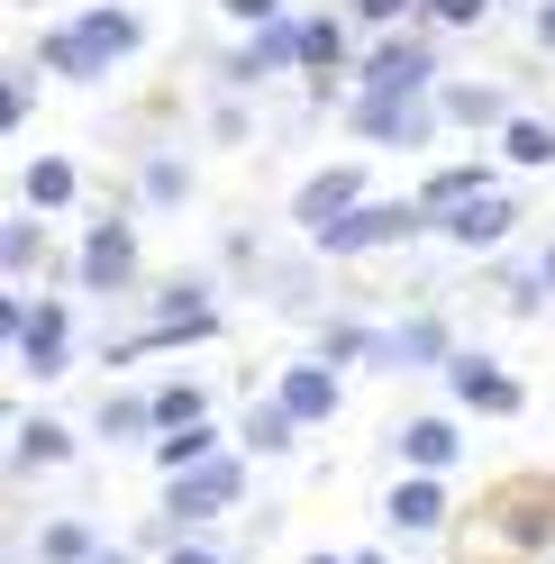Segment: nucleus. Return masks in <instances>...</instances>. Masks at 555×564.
<instances>
[{"mask_svg":"<svg viewBox=\"0 0 555 564\" xmlns=\"http://www.w3.org/2000/svg\"><path fill=\"white\" fill-rule=\"evenodd\" d=\"M28 55H37V74L100 91L110 74H128V64L146 55V19H137L128 0H91V10H74V19L37 28V46H28Z\"/></svg>","mask_w":555,"mask_h":564,"instance_id":"nucleus-1","label":"nucleus"},{"mask_svg":"<svg viewBox=\"0 0 555 564\" xmlns=\"http://www.w3.org/2000/svg\"><path fill=\"white\" fill-rule=\"evenodd\" d=\"M437 237V219L420 200H364V209H346L337 228L309 237V256H328V264H356V256H392V246H420Z\"/></svg>","mask_w":555,"mask_h":564,"instance_id":"nucleus-2","label":"nucleus"},{"mask_svg":"<svg viewBox=\"0 0 555 564\" xmlns=\"http://www.w3.org/2000/svg\"><path fill=\"white\" fill-rule=\"evenodd\" d=\"M74 292H91V301L146 292V256H137V219H128V209H100V219L83 228V246H74Z\"/></svg>","mask_w":555,"mask_h":564,"instance_id":"nucleus-3","label":"nucleus"},{"mask_svg":"<svg viewBox=\"0 0 555 564\" xmlns=\"http://www.w3.org/2000/svg\"><path fill=\"white\" fill-rule=\"evenodd\" d=\"M446 64H437V28H383L356 55V91H401V100H437Z\"/></svg>","mask_w":555,"mask_h":564,"instance_id":"nucleus-4","label":"nucleus"},{"mask_svg":"<svg viewBox=\"0 0 555 564\" xmlns=\"http://www.w3.org/2000/svg\"><path fill=\"white\" fill-rule=\"evenodd\" d=\"M237 501H247V455H210V465H192V474H173L164 482V519H173V538H210V528L237 510Z\"/></svg>","mask_w":555,"mask_h":564,"instance_id":"nucleus-5","label":"nucleus"},{"mask_svg":"<svg viewBox=\"0 0 555 564\" xmlns=\"http://www.w3.org/2000/svg\"><path fill=\"white\" fill-rule=\"evenodd\" d=\"M301 83H309V110L356 100V19L346 10H301Z\"/></svg>","mask_w":555,"mask_h":564,"instance_id":"nucleus-6","label":"nucleus"},{"mask_svg":"<svg viewBox=\"0 0 555 564\" xmlns=\"http://www.w3.org/2000/svg\"><path fill=\"white\" fill-rule=\"evenodd\" d=\"M437 100H401V91H356L346 100V137L356 147H373V155H420V147H437Z\"/></svg>","mask_w":555,"mask_h":564,"instance_id":"nucleus-7","label":"nucleus"},{"mask_svg":"<svg viewBox=\"0 0 555 564\" xmlns=\"http://www.w3.org/2000/svg\"><path fill=\"white\" fill-rule=\"evenodd\" d=\"M283 74H301V10L273 19V28H237V46L210 64L219 91H264V83H283Z\"/></svg>","mask_w":555,"mask_h":564,"instance_id":"nucleus-8","label":"nucleus"},{"mask_svg":"<svg viewBox=\"0 0 555 564\" xmlns=\"http://www.w3.org/2000/svg\"><path fill=\"white\" fill-rule=\"evenodd\" d=\"M364 200H373V173H364V155L319 164V173H301V183H292V228H301V237H319V228H337L346 209H364Z\"/></svg>","mask_w":555,"mask_h":564,"instance_id":"nucleus-9","label":"nucleus"},{"mask_svg":"<svg viewBox=\"0 0 555 564\" xmlns=\"http://www.w3.org/2000/svg\"><path fill=\"white\" fill-rule=\"evenodd\" d=\"M437 382H446V392H456V410H474V419H519V410H529L519 373H501L482 346H456V365H446Z\"/></svg>","mask_w":555,"mask_h":564,"instance_id":"nucleus-10","label":"nucleus"},{"mask_svg":"<svg viewBox=\"0 0 555 564\" xmlns=\"http://www.w3.org/2000/svg\"><path fill=\"white\" fill-rule=\"evenodd\" d=\"M28 382H64L74 373V310H64L55 292L28 301V337H19V356H10Z\"/></svg>","mask_w":555,"mask_h":564,"instance_id":"nucleus-11","label":"nucleus"},{"mask_svg":"<svg viewBox=\"0 0 555 564\" xmlns=\"http://www.w3.org/2000/svg\"><path fill=\"white\" fill-rule=\"evenodd\" d=\"M83 455V437L64 429L55 410H19L10 419V482H37V474H64Z\"/></svg>","mask_w":555,"mask_h":564,"instance_id":"nucleus-12","label":"nucleus"},{"mask_svg":"<svg viewBox=\"0 0 555 564\" xmlns=\"http://www.w3.org/2000/svg\"><path fill=\"white\" fill-rule=\"evenodd\" d=\"M446 519H456L446 474H392V491H383V528H392V538H437Z\"/></svg>","mask_w":555,"mask_h":564,"instance_id":"nucleus-13","label":"nucleus"},{"mask_svg":"<svg viewBox=\"0 0 555 564\" xmlns=\"http://www.w3.org/2000/svg\"><path fill=\"white\" fill-rule=\"evenodd\" d=\"M446 365H456V328L437 310H410L383 328V373H446Z\"/></svg>","mask_w":555,"mask_h":564,"instance_id":"nucleus-14","label":"nucleus"},{"mask_svg":"<svg viewBox=\"0 0 555 564\" xmlns=\"http://www.w3.org/2000/svg\"><path fill=\"white\" fill-rule=\"evenodd\" d=\"M273 401H283L301 429H328L337 401H346V373H337V365H319V356H292L283 373H273Z\"/></svg>","mask_w":555,"mask_h":564,"instance_id":"nucleus-15","label":"nucleus"},{"mask_svg":"<svg viewBox=\"0 0 555 564\" xmlns=\"http://www.w3.org/2000/svg\"><path fill=\"white\" fill-rule=\"evenodd\" d=\"M437 119L456 128V137H501V128L519 119V100H510L501 83H465V74H446V83H437Z\"/></svg>","mask_w":555,"mask_h":564,"instance_id":"nucleus-16","label":"nucleus"},{"mask_svg":"<svg viewBox=\"0 0 555 564\" xmlns=\"http://www.w3.org/2000/svg\"><path fill=\"white\" fill-rule=\"evenodd\" d=\"M392 465L401 474H456L465 465V429H456V419H437V410L401 419V429H392Z\"/></svg>","mask_w":555,"mask_h":564,"instance_id":"nucleus-17","label":"nucleus"},{"mask_svg":"<svg viewBox=\"0 0 555 564\" xmlns=\"http://www.w3.org/2000/svg\"><path fill=\"white\" fill-rule=\"evenodd\" d=\"M437 237L456 246V256H492V246L519 237V200H510V192H482V200H465V209H446Z\"/></svg>","mask_w":555,"mask_h":564,"instance_id":"nucleus-18","label":"nucleus"},{"mask_svg":"<svg viewBox=\"0 0 555 564\" xmlns=\"http://www.w3.org/2000/svg\"><path fill=\"white\" fill-rule=\"evenodd\" d=\"M309 356H319V365H337V373L383 365V328H373V319H346V310H337V319H319V328H309Z\"/></svg>","mask_w":555,"mask_h":564,"instance_id":"nucleus-19","label":"nucleus"},{"mask_svg":"<svg viewBox=\"0 0 555 564\" xmlns=\"http://www.w3.org/2000/svg\"><path fill=\"white\" fill-rule=\"evenodd\" d=\"M83 200V164L74 155H28L19 164V209H46V219H55V209H74Z\"/></svg>","mask_w":555,"mask_h":564,"instance_id":"nucleus-20","label":"nucleus"},{"mask_svg":"<svg viewBox=\"0 0 555 564\" xmlns=\"http://www.w3.org/2000/svg\"><path fill=\"white\" fill-rule=\"evenodd\" d=\"M482 192H501V183H492V164H482V155H465V164H437L410 200H420L428 219H446V209H465V200H482Z\"/></svg>","mask_w":555,"mask_h":564,"instance_id":"nucleus-21","label":"nucleus"},{"mask_svg":"<svg viewBox=\"0 0 555 564\" xmlns=\"http://www.w3.org/2000/svg\"><path fill=\"white\" fill-rule=\"evenodd\" d=\"M28 273H46V209H10V228H0V282L28 292Z\"/></svg>","mask_w":555,"mask_h":564,"instance_id":"nucleus-22","label":"nucleus"},{"mask_svg":"<svg viewBox=\"0 0 555 564\" xmlns=\"http://www.w3.org/2000/svg\"><path fill=\"white\" fill-rule=\"evenodd\" d=\"M100 546H110V538H100V519H83V510L46 519L37 538H28V555H37V564H100Z\"/></svg>","mask_w":555,"mask_h":564,"instance_id":"nucleus-23","label":"nucleus"},{"mask_svg":"<svg viewBox=\"0 0 555 564\" xmlns=\"http://www.w3.org/2000/svg\"><path fill=\"white\" fill-rule=\"evenodd\" d=\"M91 437L100 446H155V392H110L91 410Z\"/></svg>","mask_w":555,"mask_h":564,"instance_id":"nucleus-24","label":"nucleus"},{"mask_svg":"<svg viewBox=\"0 0 555 564\" xmlns=\"http://www.w3.org/2000/svg\"><path fill=\"white\" fill-rule=\"evenodd\" d=\"M237 446H247L255 465H273V455H292V446H301V419L264 392V401H247V419H237Z\"/></svg>","mask_w":555,"mask_h":564,"instance_id":"nucleus-25","label":"nucleus"},{"mask_svg":"<svg viewBox=\"0 0 555 564\" xmlns=\"http://www.w3.org/2000/svg\"><path fill=\"white\" fill-rule=\"evenodd\" d=\"M501 538H510L519 555H546V546H555V491H546V482L501 501Z\"/></svg>","mask_w":555,"mask_h":564,"instance_id":"nucleus-26","label":"nucleus"},{"mask_svg":"<svg viewBox=\"0 0 555 564\" xmlns=\"http://www.w3.org/2000/svg\"><path fill=\"white\" fill-rule=\"evenodd\" d=\"M492 155H501L510 173H546V164H555V119H546V110H519V119L492 137Z\"/></svg>","mask_w":555,"mask_h":564,"instance_id":"nucleus-27","label":"nucleus"},{"mask_svg":"<svg viewBox=\"0 0 555 564\" xmlns=\"http://www.w3.org/2000/svg\"><path fill=\"white\" fill-rule=\"evenodd\" d=\"M192 200V164L173 147H146L137 155V209H183Z\"/></svg>","mask_w":555,"mask_h":564,"instance_id":"nucleus-28","label":"nucleus"},{"mask_svg":"<svg viewBox=\"0 0 555 564\" xmlns=\"http://www.w3.org/2000/svg\"><path fill=\"white\" fill-rule=\"evenodd\" d=\"M146 455H155V474L173 482V474H192V465H210V455H228V437L210 429V419H200V429H164Z\"/></svg>","mask_w":555,"mask_h":564,"instance_id":"nucleus-29","label":"nucleus"},{"mask_svg":"<svg viewBox=\"0 0 555 564\" xmlns=\"http://www.w3.org/2000/svg\"><path fill=\"white\" fill-rule=\"evenodd\" d=\"M37 55H10V64H0V137H19L28 128V110H37Z\"/></svg>","mask_w":555,"mask_h":564,"instance_id":"nucleus-30","label":"nucleus"},{"mask_svg":"<svg viewBox=\"0 0 555 564\" xmlns=\"http://www.w3.org/2000/svg\"><path fill=\"white\" fill-rule=\"evenodd\" d=\"M200 419H210V392H200L192 373L155 382V437H164V429H200Z\"/></svg>","mask_w":555,"mask_h":564,"instance_id":"nucleus-31","label":"nucleus"},{"mask_svg":"<svg viewBox=\"0 0 555 564\" xmlns=\"http://www.w3.org/2000/svg\"><path fill=\"white\" fill-rule=\"evenodd\" d=\"M492 10H501V0H420V28H437V37H474Z\"/></svg>","mask_w":555,"mask_h":564,"instance_id":"nucleus-32","label":"nucleus"},{"mask_svg":"<svg viewBox=\"0 0 555 564\" xmlns=\"http://www.w3.org/2000/svg\"><path fill=\"white\" fill-rule=\"evenodd\" d=\"M337 10L356 28H373V37H383V28H420V0H337Z\"/></svg>","mask_w":555,"mask_h":564,"instance_id":"nucleus-33","label":"nucleus"},{"mask_svg":"<svg viewBox=\"0 0 555 564\" xmlns=\"http://www.w3.org/2000/svg\"><path fill=\"white\" fill-rule=\"evenodd\" d=\"M247 137H255L247 100H237V91H219V100H210V147H247Z\"/></svg>","mask_w":555,"mask_h":564,"instance_id":"nucleus-34","label":"nucleus"},{"mask_svg":"<svg viewBox=\"0 0 555 564\" xmlns=\"http://www.w3.org/2000/svg\"><path fill=\"white\" fill-rule=\"evenodd\" d=\"M210 10L228 28H273V19H292V0H210Z\"/></svg>","mask_w":555,"mask_h":564,"instance_id":"nucleus-35","label":"nucleus"},{"mask_svg":"<svg viewBox=\"0 0 555 564\" xmlns=\"http://www.w3.org/2000/svg\"><path fill=\"white\" fill-rule=\"evenodd\" d=\"M155 564H237V555H228V546H210V538H173Z\"/></svg>","mask_w":555,"mask_h":564,"instance_id":"nucleus-36","label":"nucleus"},{"mask_svg":"<svg viewBox=\"0 0 555 564\" xmlns=\"http://www.w3.org/2000/svg\"><path fill=\"white\" fill-rule=\"evenodd\" d=\"M19 337H28V292H0V346L19 356Z\"/></svg>","mask_w":555,"mask_h":564,"instance_id":"nucleus-37","label":"nucleus"},{"mask_svg":"<svg viewBox=\"0 0 555 564\" xmlns=\"http://www.w3.org/2000/svg\"><path fill=\"white\" fill-rule=\"evenodd\" d=\"M529 46L555 55V0H537V10H529Z\"/></svg>","mask_w":555,"mask_h":564,"instance_id":"nucleus-38","label":"nucleus"},{"mask_svg":"<svg viewBox=\"0 0 555 564\" xmlns=\"http://www.w3.org/2000/svg\"><path fill=\"white\" fill-rule=\"evenodd\" d=\"M529 273H537V292L555 301V246H537V264H529Z\"/></svg>","mask_w":555,"mask_h":564,"instance_id":"nucleus-39","label":"nucleus"},{"mask_svg":"<svg viewBox=\"0 0 555 564\" xmlns=\"http://www.w3.org/2000/svg\"><path fill=\"white\" fill-rule=\"evenodd\" d=\"M100 564H146V555H137V546H119V538H110V546H100Z\"/></svg>","mask_w":555,"mask_h":564,"instance_id":"nucleus-40","label":"nucleus"},{"mask_svg":"<svg viewBox=\"0 0 555 564\" xmlns=\"http://www.w3.org/2000/svg\"><path fill=\"white\" fill-rule=\"evenodd\" d=\"M346 564H392V546H356V555H346Z\"/></svg>","mask_w":555,"mask_h":564,"instance_id":"nucleus-41","label":"nucleus"},{"mask_svg":"<svg viewBox=\"0 0 555 564\" xmlns=\"http://www.w3.org/2000/svg\"><path fill=\"white\" fill-rule=\"evenodd\" d=\"M301 564H346V555H328V546H319V555H301Z\"/></svg>","mask_w":555,"mask_h":564,"instance_id":"nucleus-42","label":"nucleus"},{"mask_svg":"<svg viewBox=\"0 0 555 564\" xmlns=\"http://www.w3.org/2000/svg\"><path fill=\"white\" fill-rule=\"evenodd\" d=\"M537 564H555V555H537Z\"/></svg>","mask_w":555,"mask_h":564,"instance_id":"nucleus-43","label":"nucleus"},{"mask_svg":"<svg viewBox=\"0 0 555 564\" xmlns=\"http://www.w3.org/2000/svg\"><path fill=\"white\" fill-rule=\"evenodd\" d=\"M529 10H537V0H529Z\"/></svg>","mask_w":555,"mask_h":564,"instance_id":"nucleus-44","label":"nucleus"}]
</instances>
